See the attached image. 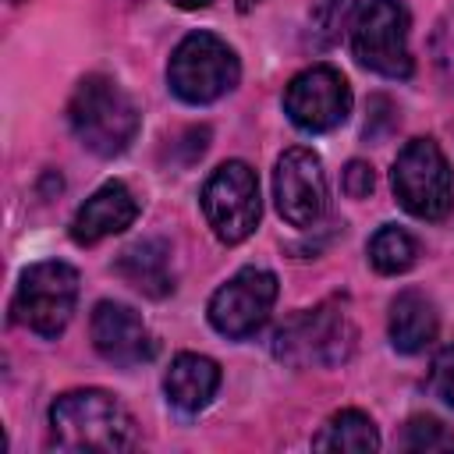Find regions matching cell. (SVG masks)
<instances>
[{"mask_svg":"<svg viewBox=\"0 0 454 454\" xmlns=\"http://www.w3.org/2000/svg\"><path fill=\"white\" fill-rule=\"evenodd\" d=\"M50 440L60 450H131L138 429L117 394L99 387L67 390L50 404Z\"/></svg>","mask_w":454,"mask_h":454,"instance_id":"1","label":"cell"},{"mask_svg":"<svg viewBox=\"0 0 454 454\" xmlns=\"http://www.w3.org/2000/svg\"><path fill=\"white\" fill-rule=\"evenodd\" d=\"M67 121L74 138L96 156H121L138 135L135 99L106 74H85L67 103Z\"/></svg>","mask_w":454,"mask_h":454,"instance_id":"2","label":"cell"},{"mask_svg":"<svg viewBox=\"0 0 454 454\" xmlns=\"http://www.w3.org/2000/svg\"><path fill=\"white\" fill-rule=\"evenodd\" d=\"M358 330L340 298L291 316L273 333V355L291 369H333L355 355Z\"/></svg>","mask_w":454,"mask_h":454,"instance_id":"3","label":"cell"},{"mask_svg":"<svg viewBox=\"0 0 454 454\" xmlns=\"http://www.w3.org/2000/svg\"><path fill=\"white\" fill-rule=\"evenodd\" d=\"M241 78V64L238 53L213 32H192L184 35L167 64V82L170 92L184 103H213L220 96H227Z\"/></svg>","mask_w":454,"mask_h":454,"instance_id":"4","label":"cell"},{"mask_svg":"<svg viewBox=\"0 0 454 454\" xmlns=\"http://www.w3.org/2000/svg\"><path fill=\"white\" fill-rule=\"evenodd\" d=\"M397 202L419 220H443L454 206V174L433 138H411L390 170Z\"/></svg>","mask_w":454,"mask_h":454,"instance_id":"5","label":"cell"},{"mask_svg":"<svg viewBox=\"0 0 454 454\" xmlns=\"http://www.w3.org/2000/svg\"><path fill=\"white\" fill-rule=\"evenodd\" d=\"M408 25L411 18L401 0H365L351 18L355 60L383 78H408L411 74Z\"/></svg>","mask_w":454,"mask_h":454,"instance_id":"6","label":"cell"},{"mask_svg":"<svg viewBox=\"0 0 454 454\" xmlns=\"http://www.w3.org/2000/svg\"><path fill=\"white\" fill-rule=\"evenodd\" d=\"M74 301L78 270L60 259H46L21 273V284L14 291V319L39 337H57L71 323Z\"/></svg>","mask_w":454,"mask_h":454,"instance_id":"7","label":"cell"},{"mask_svg":"<svg viewBox=\"0 0 454 454\" xmlns=\"http://www.w3.org/2000/svg\"><path fill=\"white\" fill-rule=\"evenodd\" d=\"M259 181L245 160L220 163L202 184V213L223 245L245 241L259 223Z\"/></svg>","mask_w":454,"mask_h":454,"instance_id":"8","label":"cell"},{"mask_svg":"<svg viewBox=\"0 0 454 454\" xmlns=\"http://www.w3.org/2000/svg\"><path fill=\"white\" fill-rule=\"evenodd\" d=\"M277 277L262 266H245L238 270L227 284H220L209 298V323L216 333L241 340L252 337L273 312L277 301Z\"/></svg>","mask_w":454,"mask_h":454,"instance_id":"9","label":"cell"},{"mask_svg":"<svg viewBox=\"0 0 454 454\" xmlns=\"http://www.w3.org/2000/svg\"><path fill=\"white\" fill-rule=\"evenodd\" d=\"M284 110L301 131H330L351 114V85L337 67L312 64L287 82Z\"/></svg>","mask_w":454,"mask_h":454,"instance_id":"10","label":"cell"},{"mask_svg":"<svg viewBox=\"0 0 454 454\" xmlns=\"http://www.w3.org/2000/svg\"><path fill=\"white\" fill-rule=\"evenodd\" d=\"M273 199H277V213L291 223V227H312L323 220L326 213V174H323V160L305 149L294 145L277 160L273 170Z\"/></svg>","mask_w":454,"mask_h":454,"instance_id":"11","label":"cell"},{"mask_svg":"<svg viewBox=\"0 0 454 454\" xmlns=\"http://www.w3.org/2000/svg\"><path fill=\"white\" fill-rule=\"evenodd\" d=\"M89 333H92L96 351L110 365H121V369L142 365L156 355V340H153L149 326L142 323V316L131 305H121V301H99L92 309Z\"/></svg>","mask_w":454,"mask_h":454,"instance_id":"12","label":"cell"},{"mask_svg":"<svg viewBox=\"0 0 454 454\" xmlns=\"http://www.w3.org/2000/svg\"><path fill=\"white\" fill-rule=\"evenodd\" d=\"M138 216V202L128 192V184L121 181H106L103 188H96L74 213L71 220V238L78 245H96L110 234H121L135 223Z\"/></svg>","mask_w":454,"mask_h":454,"instance_id":"13","label":"cell"},{"mask_svg":"<svg viewBox=\"0 0 454 454\" xmlns=\"http://www.w3.org/2000/svg\"><path fill=\"white\" fill-rule=\"evenodd\" d=\"M163 390L177 411H188V415L202 411L213 401V394L220 390V365L206 355L181 351L163 376Z\"/></svg>","mask_w":454,"mask_h":454,"instance_id":"14","label":"cell"},{"mask_svg":"<svg viewBox=\"0 0 454 454\" xmlns=\"http://www.w3.org/2000/svg\"><path fill=\"white\" fill-rule=\"evenodd\" d=\"M390 344L401 355H415L426 344H433L436 330H440V312L436 305L422 294V291H401L390 301Z\"/></svg>","mask_w":454,"mask_h":454,"instance_id":"15","label":"cell"},{"mask_svg":"<svg viewBox=\"0 0 454 454\" xmlns=\"http://www.w3.org/2000/svg\"><path fill=\"white\" fill-rule=\"evenodd\" d=\"M117 273L138 287L142 294L163 298L174 291V273H170V252L163 241H138L117 259Z\"/></svg>","mask_w":454,"mask_h":454,"instance_id":"16","label":"cell"},{"mask_svg":"<svg viewBox=\"0 0 454 454\" xmlns=\"http://www.w3.org/2000/svg\"><path fill=\"white\" fill-rule=\"evenodd\" d=\"M316 450H351V454H372L380 450V433L376 422L358 411V408H344L337 415L326 419V426L312 436Z\"/></svg>","mask_w":454,"mask_h":454,"instance_id":"17","label":"cell"},{"mask_svg":"<svg viewBox=\"0 0 454 454\" xmlns=\"http://www.w3.org/2000/svg\"><path fill=\"white\" fill-rule=\"evenodd\" d=\"M415 259H419V245H415V238H411L408 231L394 227V223L380 227V231L372 234V241H369V262H372L380 273H387V277L411 270Z\"/></svg>","mask_w":454,"mask_h":454,"instance_id":"18","label":"cell"},{"mask_svg":"<svg viewBox=\"0 0 454 454\" xmlns=\"http://www.w3.org/2000/svg\"><path fill=\"white\" fill-rule=\"evenodd\" d=\"M401 443H404L408 450H419V454L454 450V429H450V426H443V422H440V419H433V415H415V419H408Z\"/></svg>","mask_w":454,"mask_h":454,"instance_id":"19","label":"cell"},{"mask_svg":"<svg viewBox=\"0 0 454 454\" xmlns=\"http://www.w3.org/2000/svg\"><path fill=\"white\" fill-rule=\"evenodd\" d=\"M355 0H312V28L323 35V43L337 39L340 25L348 21Z\"/></svg>","mask_w":454,"mask_h":454,"instance_id":"20","label":"cell"},{"mask_svg":"<svg viewBox=\"0 0 454 454\" xmlns=\"http://www.w3.org/2000/svg\"><path fill=\"white\" fill-rule=\"evenodd\" d=\"M429 390L454 408V340L443 344L433 358V369H429Z\"/></svg>","mask_w":454,"mask_h":454,"instance_id":"21","label":"cell"},{"mask_svg":"<svg viewBox=\"0 0 454 454\" xmlns=\"http://www.w3.org/2000/svg\"><path fill=\"white\" fill-rule=\"evenodd\" d=\"M372 188H376L372 167H369L365 160H351V163L344 167V192H348L351 199H365Z\"/></svg>","mask_w":454,"mask_h":454,"instance_id":"22","label":"cell"},{"mask_svg":"<svg viewBox=\"0 0 454 454\" xmlns=\"http://www.w3.org/2000/svg\"><path fill=\"white\" fill-rule=\"evenodd\" d=\"M170 4H177L181 11H202V7H209L213 0H170Z\"/></svg>","mask_w":454,"mask_h":454,"instance_id":"23","label":"cell"}]
</instances>
